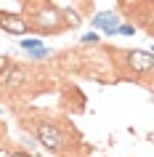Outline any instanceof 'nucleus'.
Segmentation results:
<instances>
[{"label":"nucleus","instance_id":"obj_9","mask_svg":"<svg viewBox=\"0 0 154 157\" xmlns=\"http://www.w3.org/2000/svg\"><path fill=\"white\" fill-rule=\"evenodd\" d=\"M136 32V27H130V24H117V29H114V35H133Z\"/></svg>","mask_w":154,"mask_h":157},{"label":"nucleus","instance_id":"obj_3","mask_svg":"<svg viewBox=\"0 0 154 157\" xmlns=\"http://www.w3.org/2000/svg\"><path fill=\"white\" fill-rule=\"evenodd\" d=\"M27 83V69L19 64H6L3 67V72H0V91H13L19 85Z\"/></svg>","mask_w":154,"mask_h":157},{"label":"nucleus","instance_id":"obj_8","mask_svg":"<svg viewBox=\"0 0 154 157\" xmlns=\"http://www.w3.org/2000/svg\"><path fill=\"white\" fill-rule=\"evenodd\" d=\"M37 45H40V40H37V37H24V40H21V48H24V51L37 48Z\"/></svg>","mask_w":154,"mask_h":157},{"label":"nucleus","instance_id":"obj_7","mask_svg":"<svg viewBox=\"0 0 154 157\" xmlns=\"http://www.w3.org/2000/svg\"><path fill=\"white\" fill-rule=\"evenodd\" d=\"M51 51L48 48H43V45H37V48H29V59H45Z\"/></svg>","mask_w":154,"mask_h":157},{"label":"nucleus","instance_id":"obj_10","mask_svg":"<svg viewBox=\"0 0 154 157\" xmlns=\"http://www.w3.org/2000/svg\"><path fill=\"white\" fill-rule=\"evenodd\" d=\"M82 43H98V35H96V32H88V35H82Z\"/></svg>","mask_w":154,"mask_h":157},{"label":"nucleus","instance_id":"obj_6","mask_svg":"<svg viewBox=\"0 0 154 157\" xmlns=\"http://www.w3.org/2000/svg\"><path fill=\"white\" fill-rule=\"evenodd\" d=\"M117 24H120V16H117V13H109V11H104V13H96V16H93V27H96V29H101L104 35H114Z\"/></svg>","mask_w":154,"mask_h":157},{"label":"nucleus","instance_id":"obj_2","mask_svg":"<svg viewBox=\"0 0 154 157\" xmlns=\"http://www.w3.org/2000/svg\"><path fill=\"white\" fill-rule=\"evenodd\" d=\"M35 136H37V141H40L45 149H51V152H64V147H66L64 131H61L56 123H51V120H43V123L35 125Z\"/></svg>","mask_w":154,"mask_h":157},{"label":"nucleus","instance_id":"obj_12","mask_svg":"<svg viewBox=\"0 0 154 157\" xmlns=\"http://www.w3.org/2000/svg\"><path fill=\"white\" fill-rule=\"evenodd\" d=\"M11 157H29V155H11Z\"/></svg>","mask_w":154,"mask_h":157},{"label":"nucleus","instance_id":"obj_11","mask_svg":"<svg viewBox=\"0 0 154 157\" xmlns=\"http://www.w3.org/2000/svg\"><path fill=\"white\" fill-rule=\"evenodd\" d=\"M77 3H80L82 8H93V0H77Z\"/></svg>","mask_w":154,"mask_h":157},{"label":"nucleus","instance_id":"obj_1","mask_svg":"<svg viewBox=\"0 0 154 157\" xmlns=\"http://www.w3.org/2000/svg\"><path fill=\"white\" fill-rule=\"evenodd\" d=\"M24 8H27V27L35 29V32H40V35L61 32L66 27L80 24L77 13L56 8L51 0H24Z\"/></svg>","mask_w":154,"mask_h":157},{"label":"nucleus","instance_id":"obj_5","mask_svg":"<svg viewBox=\"0 0 154 157\" xmlns=\"http://www.w3.org/2000/svg\"><path fill=\"white\" fill-rule=\"evenodd\" d=\"M0 29H6L8 35H27V19L19 13H8V11H0Z\"/></svg>","mask_w":154,"mask_h":157},{"label":"nucleus","instance_id":"obj_4","mask_svg":"<svg viewBox=\"0 0 154 157\" xmlns=\"http://www.w3.org/2000/svg\"><path fill=\"white\" fill-rule=\"evenodd\" d=\"M120 56L128 59V67L133 69V72H149L152 69V53L149 51H117Z\"/></svg>","mask_w":154,"mask_h":157}]
</instances>
